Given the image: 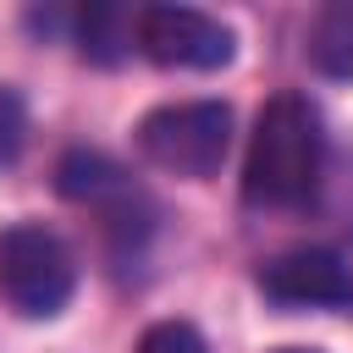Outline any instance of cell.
Returning a JSON list of instances; mask_svg holds the SVG:
<instances>
[{
    "mask_svg": "<svg viewBox=\"0 0 353 353\" xmlns=\"http://www.w3.org/2000/svg\"><path fill=\"white\" fill-rule=\"evenodd\" d=\"M270 353H320V347H270Z\"/></svg>",
    "mask_w": 353,
    "mask_h": 353,
    "instance_id": "11",
    "label": "cell"
},
{
    "mask_svg": "<svg viewBox=\"0 0 353 353\" xmlns=\"http://www.w3.org/2000/svg\"><path fill=\"white\" fill-rule=\"evenodd\" d=\"M320 165H325V127H320L314 99L298 88L265 99L254 138H248V160H243V199L292 210L314 193Z\"/></svg>",
    "mask_w": 353,
    "mask_h": 353,
    "instance_id": "1",
    "label": "cell"
},
{
    "mask_svg": "<svg viewBox=\"0 0 353 353\" xmlns=\"http://www.w3.org/2000/svg\"><path fill=\"white\" fill-rule=\"evenodd\" d=\"M138 149L149 165L204 182L221 171L226 149H232V105L221 99H182V105H160L138 121Z\"/></svg>",
    "mask_w": 353,
    "mask_h": 353,
    "instance_id": "2",
    "label": "cell"
},
{
    "mask_svg": "<svg viewBox=\"0 0 353 353\" xmlns=\"http://www.w3.org/2000/svg\"><path fill=\"white\" fill-rule=\"evenodd\" d=\"M77 292V265L72 248L39 226V221H17L0 232V298L28 314V320H50L72 303Z\"/></svg>",
    "mask_w": 353,
    "mask_h": 353,
    "instance_id": "3",
    "label": "cell"
},
{
    "mask_svg": "<svg viewBox=\"0 0 353 353\" xmlns=\"http://www.w3.org/2000/svg\"><path fill=\"white\" fill-rule=\"evenodd\" d=\"M28 143V105L11 83H0V165H11Z\"/></svg>",
    "mask_w": 353,
    "mask_h": 353,
    "instance_id": "10",
    "label": "cell"
},
{
    "mask_svg": "<svg viewBox=\"0 0 353 353\" xmlns=\"http://www.w3.org/2000/svg\"><path fill=\"white\" fill-rule=\"evenodd\" d=\"M55 188L72 204H99L105 210V226H132L127 215L143 204L138 188L127 182V171L110 154H99V149H66L61 165H55Z\"/></svg>",
    "mask_w": 353,
    "mask_h": 353,
    "instance_id": "6",
    "label": "cell"
},
{
    "mask_svg": "<svg viewBox=\"0 0 353 353\" xmlns=\"http://www.w3.org/2000/svg\"><path fill=\"white\" fill-rule=\"evenodd\" d=\"M138 50L154 66L215 72V66H226L237 55V39L210 11H193V6H143L138 11Z\"/></svg>",
    "mask_w": 353,
    "mask_h": 353,
    "instance_id": "4",
    "label": "cell"
},
{
    "mask_svg": "<svg viewBox=\"0 0 353 353\" xmlns=\"http://www.w3.org/2000/svg\"><path fill=\"white\" fill-rule=\"evenodd\" d=\"M259 287L276 303L292 309H347L353 303V270L336 248H287L259 265Z\"/></svg>",
    "mask_w": 353,
    "mask_h": 353,
    "instance_id": "5",
    "label": "cell"
},
{
    "mask_svg": "<svg viewBox=\"0 0 353 353\" xmlns=\"http://www.w3.org/2000/svg\"><path fill=\"white\" fill-rule=\"evenodd\" d=\"M138 353H210V342L199 336V325L188 320H154L138 336Z\"/></svg>",
    "mask_w": 353,
    "mask_h": 353,
    "instance_id": "9",
    "label": "cell"
},
{
    "mask_svg": "<svg viewBox=\"0 0 353 353\" xmlns=\"http://www.w3.org/2000/svg\"><path fill=\"white\" fill-rule=\"evenodd\" d=\"M309 55L320 72L331 77H353V0H336L314 17V33H309Z\"/></svg>",
    "mask_w": 353,
    "mask_h": 353,
    "instance_id": "8",
    "label": "cell"
},
{
    "mask_svg": "<svg viewBox=\"0 0 353 353\" xmlns=\"http://www.w3.org/2000/svg\"><path fill=\"white\" fill-rule=\"evenodd\" d=\"M77 39H83V55L88 61H121L132 44H138V11L127 17L121 6H88L83 22H77Z\"/></svg>",
    "mask_w": 353,
    "mask_h": 353,
    "instance_id": "7",
    "label": "cell"
}]
</instances>
